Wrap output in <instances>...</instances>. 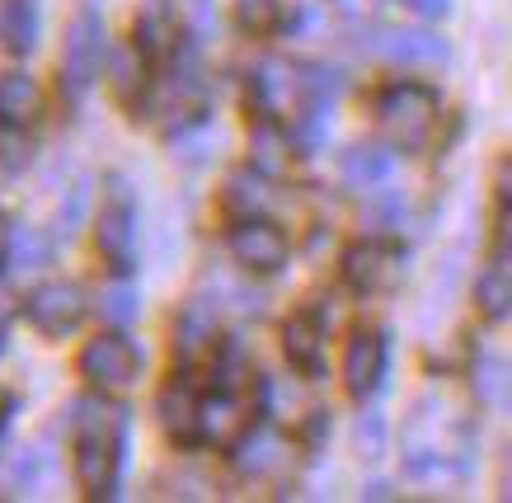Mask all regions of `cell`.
<instances>
[{"instance_id":"1","label":"cell","mask_w":512,"mask_h":503,"mask_svg":"<svg viewBox=\"0 0 512 503\" xmlns=\"http://www.w3.org/2000/svg\"><path fill=\"white\" fill-rule=\"evenodd\" d=\"M470 452H475V428L466 414L442 395L419 400L404 438V475L433 489L461 485L470 471Z\"/></svg>"},{"instance_id":"2","label":"cell","mask_w":512,"mask_h":503,"mask_svg":"<svg viewBox=\"0 0 512 503\" xmlns=\"http://www.w3.org/2000/svg\"><path fill=\"white\" fill-rule=\"evenodd\" d=\"M123 409L104 400H76L71 405V438H76V475L90 499H113L118 466H123Z\"/></svg>"},{"instance_id":"3","label":"cell","mask_w":512,"mask_h":503,"mask_svg":"<svg viewBox=\"0 0 512 503\" xmlns=\"http://www.w3.org/2000/svg\"><path fill=\"white\" fill-rule=\"evenodd\" d=\"M437 113H442V99H437L428 85H414V80L390 85V90H381V99H376V127H381V137H386L395 151H404V156H419L423 146L433 142Z\"/></svg>"},{"instance_id":"4","label":"cell","mask_w":512,"mask_h":503,"mask_svg":"<svg viewBox=\"0 0 512 503\" xmlns=\"http://www.w3.org/2000/svg\"><path fill=\"white\" fill-rule=\"evenodd\" d=\"M249 104L264 113L268 123H282V118H301L311 109V95H306V71L282 57H268V62L254 66L249 76Z\"/></svg>"},{"instance_id":"5","label":"cell","mask_w":512,"mask_h":503,"mask_svg":"<svg viewBox=\"0 0 512 503\" xmlns=\"http://www.w3.org/2000/svg\"><path fill=\"white\" fill-rule=\"evenodd\" d=\"M80 377L99 395H127L141 377V353L127 334H99L80 353Z\"/></svg>"},{"instance_id":"6","label":"cell","mask_w":512,"mask_h":503,"mask_svg":"<svg viewBox=\"0 0 512 503\" xmlns=\"http://www.w3.org/2000/svg\"><path fill=\"white\" fill-rule=\"evenodd\" d=\"M104 66V19L94 10H80L76 24L66 29V48H62V95L76 99L90 95V85L99 80Z\"/></svg>"},{"instance_id":"7","label":"cell","mask_w":512,"mask_h":503,"mask_svg":"<svg viewBox=\"0 0 512 503\" xmlns=\"http://www.w3.org/2000/svg\"><path fill=\"white\" fill-rule=\"evenodd\" d=\"M94 240H99L104 264H113L118 273L132 268V259H137V207H132V193H127L123 179H113L109 184L104 212H99V221H94Z\"/></svg>"},{"instance_id":"8","label":"cell","mask_w":512,"mask_h":503,"mask_svg":"<svg viewBox=\"0 0 512 503\" xmlns=\"http://www.w3.org/2000/svg\"><path fill=\"white\" fill-rule=\"evenodd\" d=\"M249 414H254L249 395L226 381L217 395L198 400V438H207L212 447H235L249 433Z\"/></svg>"},{"instance_id":"9","label":"cell","mask_w":512,"mask_h":503,"mask_svg":"<svg viewBox=\"0 0 512 503\" xmlns=\"http://www.w3.org/2000/svg\"><path fill=\"white\" fill-rule=\"evenodd\" d=\"M287 236H282V226H273L268 217H249L240 221L231 231V259L249 273H278L287 264Z\"/></svg>"},{"instance_id":"10","label":"cell","mask_w":512,"mask_h":503,"mask_svg":"<svg viewBox=\"0 0 512 503\" xmlns=\"http://www.w3.org/2000/svg\"><path fill=\"white\" fill-rule=\"evenodd\" d=\"M343 278L357 292H390L404 278V254L386 240H362L343 254Z\"/></svg>"},{"instance_id":"11","label":"cell","mask_w":512,"mask_h":503,"mask_svg":"<svg viewBox=\"0 0 512 503\" xmlns=\"http://www.w3.org/2000/svg\"><path fill=\"white\" fill-rule=\"evenodd\" d=\"M85 287L80 283H43L29 297V320L38 325V334L47 339H62L85 320Z\"/></svg>"},{"instance_id":"12","label":"cell","mask_w":512,"mask_h":503,"mask_svg":"<svg viewBox=\"0 0 512 503\" xmlns=\"http://www.w3.org/2000/svg\"><path fill=\"white\" fill-rule=\"evenodd\" d=\"M386 334L376 330H362L353 334V344L343 353V381H348V395L353 400H367V395L381 391V381H386Z\"/></svg>"},{"instance_id":"13","label":"cell","mask_w":512,"mask_h":503,"mask_svg":"<svg viewBox=\"0 0 512 503\" xmlns=\"http://www.w3.org/2000/svg\"><path fill=\"white\" fill-rule=\"evenodd\" d=\"M475 306H480L484 320H503L512 306V259H508V221L498 231V245L489 254V264L480 268L475 278Z\"/></svg>"},{"instance_id":"14","label":"cell","mask_w":512,"mask_h":503,"mask_svg":"<svg viewBox=\"0 0 512 503\" xmlns=\"http://www.w3.org/2000/svg\"><path fill=\"white\" fill-rule=\"evenodd\" d=\"M376 48L386 52L395 66H447V38H437L428 29H390L381 33Z\"/></svg>"},{"instance_id":"15","label":"cell","mask_w":512,"mask_h":503,"mask_svg":"<svg viewBox=\"0 0 512 503\" xmlns=\"http://www.w3.org/2000/svg\"><path fill=\"white\" fill-rule=\"evenodd\" d=\"M38 118H43V90H38V80L24 76V71H5L0 76V127L29 132Z\"/></svg>"},{"instance_id":"16","label":"cell","mask_w":512,"mask_h":503,"mask_svg":"<svg viewBox=\"0 0 512 503\" xmlns=\"http://www.w3.org/2000/svg\"><path fill=\"white\" fill-rule=\"evenodd\" d=\"M240 452H235V461H240V471L249 475V480H268V475H278L287 461H292V452H287V442L273 433V428H259V433H245V438L235 442Z\"/></svg>"},{"instance_id":"17","label":"cell","mask_w":512,"mask_h":503,"mask_svg":"<svg viewBox=\"0 0 512 503\" xmlns=\"http://www.w3.org/2000/svg\"><path fill=\"white\" fill-rule=\"evenodd\" d=\"M282 353L292 367H301L306 377L320 372V362H325V330H320V320L315 315H292L287 325H282Z\"/></svg>"},{"instance_id":"18","label":"cell","mask_w":512,"mask_h":503,"mask_svg":"<svg viewBox=\"0 0 512 503\" xmlns=\"http://www.w3.org/2000/svg\"><path fill=\"white\" fill-rule=\"evenodd\" d=\"M273 184H268V174L259 170H235L231 179H226V193H221V203H226V212H231L235 221H249V217H264L268 207H273Z\"/></svg>"},{"instance_id":"19","label":"cell","mask_w":512,"mask_h":503,"mask_svg":"<svg viewBox=\"0 0 512 503\" xmlns=\"http://www.w3.org/2000/svg\"><path fill=\"white\" fill-rule=\"evenodd\" d=\"M207 348H217V311L193 301V306L179 315V325H174V353L184 362H193V358H202Z\"/></svg>"},{"instance_id":"20","label":"cell","mask_w":512,"mask_h":503,"mask_svg":"<svg viewBox=\"0 0 512 503\" xmlns=\"http://www.w3.org/2000/svg\"><path fill=\"white\" fill-rule=\"evenodd\" d=\"M160 424L170 433V442H193L198 438V395L188 391L184 381H170L160 391Z\"/></svg>"},{"instance_id":"21","label":"cell","mask_w":512,"mask_h":503,"mask_svg":"<svg viewBox=\"0 0 512 503\" xmlns=\"http://www.w3.org/2000/svg\"><path fill=\"white\" fill-rule=\"evenodd\" d=\"M174 38H179V24H174V10L165 0H146L137 15V48L146 57H160V52L174 48Z\"/></svg>"},{"instance_id":"22","label":"cell","mask_w":512,"mask_h":503,"mask_svg":"<svg viewBox=\"0 0 512 503\" xmlns=\"http://www.w3.org/2000/svg\"><path fill=\"white\" fill-rule=\"evenodd\" d=\"M343 184L357 193H367L376 189V184H386V174H390V156L381 151V146H353V151H343Z\"/></svg>"},{"instance_id":"23","label":"cell","mask_w":512,"mask_h":503,"mask_svg":"<svg viewBox=\"0 0 512 503\" xmlns=\"http://www.w3.org/2000/svg\"><path fill=\"white\" fill-rule=\"evenodd\" d=\"M508 391H512L508 358L503 353H480V362H475V400L489 414H503L508 409Z\"/></svg>"},{"instance_id":"24","label":"cell","mask_w":512,"mask_h":503,"mask_svg":"<svg viewBox=\"0 0 512 503\" xmlns=\"http://www.w3.org/2000/svg\"><path fill=\"white\" fill-rule=\"evenodd\" d=\"M249 151H254V170L259 174H282L292 165V142L282 137L278 123H259L254 127V137H249Z\"/></svg>"},{"instance_id":"25","label":"cell","mask_w":512,"mask_h":503,"mask_svg":"<svg viewBox=\"0 0 512 503\" xmlns=\"http://www.w3.org/2000/svg\"><path fill=\"white\" fill-rule=\"evenodd\" d=\"M0 38L10 52H29L38 43V15L29 0H5L0 5Z\"/></svg>"},{"instance_id":"26","label":"cell","mask_w":512,"mask_h":503,"mask_svg":"<svg viewBox=\"0 0 512 503\" xmlns=\"http://www.w3.org/2000/svg\"><path fill=\"white\" fill-rule=\"evenodd\" d=\"M109 85H113V95L132 104V99L146 90V52H141V48H123V52H118V57H113Z\"/></svg>"},{"instance_id":"27","label":"cell","mask_w":512,"mask_h":503,"mask_svg":"<svg viewBox=\"0 0 512 503\" xmlns=\"http://www.w3.org/2000/svg\"><path fill=\"white\" fill-rule=\"evenodd\" d=\"M362 221L372 226L376 236H395V231H404V193H395V189L372 193L367 207H362Z\"/></svg>"},{"instance_id":"28","label":"cell","mask_w":512,"mask_h":503,"mask_svg":"<svg viewBox=\"0 0 512 503\" xmlns=\"http://www.w3.org/2000/svg\"><path fill=\"white\" fill-rule=\"evenodd\" d=\"M99 311H104V320L109 325H132L141 315V297H137V287L132 283H113V287H104V297H99Z\"/></svg>"},{"instance_id":"29","label":"cell","mask_w":512,"mask_h":503,"mask_svg":"<svg viewBox=\"0 0 512 503\" xmlns=\"http://www.w3.org/2000/svg\"><path fill=\"white\" fill-rule=\"evenodd\" d=\"M278 15H282L278 0H235V19H240L245 33H268L278 24Z\"/></svg>"},{"instance_id":"30","label":"cell","mask_w":512,"mask_h":503,"mask_svg":"<svg viewBox=\"0 0 512 503\" xmlns=\"http://www.w3.org/2000/svg\"><path fill=\"white\" fill-rule=\"evenodd\" d=\"M0 165H5V170L29 165V132H19V127H0Z\"/></svg>"},{"instance_id":"31","label":"cell","mask_w":512,"mask_h":503,"mask_svg":"<svg viewBox=\"0 0 512 503\" xmlns=\"http://www.w3.org/2000/svg\"><path fill=\"white\" fill-rule=\"evenodd\" d=\"M85 203H90V184H76V189H71V203H62V212H57L62 236H76L80 217H85Z\"/></svg>"},{"instance_id":"32","label":"cell","mask_w":512,"mask_h":503,"mask_svg":"<svg viewBox=\"0 0 512 503\" xmlns=\"http://www.w3.org/2000/svg\"><path fill=\"white\" fill-rule=\"evenodd\" d=\"M381 414H362L357 419V447H362V456H381Z\"/></svg>"},{"instance_id":"33","label":"cell","mask_w":512,"mask_h":503,"mask_svg":"<svg viewBox=\"0 0 512 503\" xmlns=\"http://www.w3.org/2000/svg\"><path fill=\"white\" fill-rule=\"evenodd\" d=\"M15 259H19V268H43L47 264V240L43 236H19Z\"/></svg>"},{"instance_id":"34","label":"cell","mask_w":512,"mask_h":503,"mask_svg":"<svg viewBox=\"0 0 512 503\" xmlns=\"http://www.w3.org/2000/svg\"><path fill=\"white\" fill-rule=\"evenodd\" d=\"M10 480H15V489H24V485H33V480H38V456H33L29 447H24V456L15 461V475H10Z\"/></svg>"},{"instance_id":"35","label":"cell","mask_w":512,"mask_h":503,"mask_svg":"<svg viewBox=\"0 0 512 503\" xmlns=\"http://www.w3.org/2000/svg\"><path fill=\"white\" fill-rule=\"evenodd\" d=\"M414 5V15H423V19H442L451 10V0H409Z\"/></svg>"},{"instance_id":"36","label":"cell","mask_w":512,"mask_h":503,"mask_svg":"<svg viewBox=\"0 0 512 503\" xmlns=\"http://www.w3.org/2000/svg\"><path fill=\"white\" fill-rule=\"evenodd\" d=\"M10 315H15V297H10V287H0V330H5Z\"/></svg>"},{"instance_id":"37","label":"cell","mask_w":512,"mask_h":503,"mask_svg":"<svg viewBox=\"0 0 512 503\" xmlns=\"http://www.w3.org/2000/svg\"><path fill=\"white\" fill-rule=\"evenodd\" d=\"M10 254V226H5V217H0V259Z\"/></svg>"},{"instance_id":"38","label":"cell","mask_w":512,"mask_h":503,"mask_svg":"<svg viewBox=\"0 0 512 503\" xmlns=\"http://www.w3.org/2000/svg\"><path fill=\"white\" fill-rule=\"evenodd\" d=\"M188 5H198V10H202V5H207V0H188Z\"/></svg>"}]
</instances>
